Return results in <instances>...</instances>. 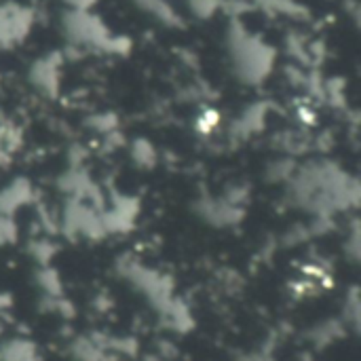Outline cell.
<instances>
[{
  "label": "cell",
  "mask_w": 361,
  "mask_h": 361,
  "mask_svg": "<svg viewBox=\"0 0 361 361\" xmlns=\"http://www.w3.org/2000/svg\"><path fill=\"white\" fill-rule=\"evenodd\" d=\"M357 180L332 161H311L305 167H296L288 180V201L292 207L324 220L357 205Z\"/></svg>",
  "instance_id": "1"
},
{
  "label": "cell",
  "mask_w": 361,
  "mask_h": 361,
  "mask_svg": "<svg viewBox=\"0 0 361 361\" xmlns=\"http://www.w3.org/2000/svg\"><path fill=\"white\" fill-rule=\"evenodd\" d=\"M228 51L233 70L245 85H260L273 70L275 51L260 40L258 36L250 34L243 25L233 21L228 30Z\"/></svg>",
  "instance_id": "2"
},
{
  "label": "cell",
  "mask_w": 361,
  "mask_h": 361,
  "mask_svg": "<svg viewBox=\"0 0 361 361\" xmlns=\"http://www.w3.org/2000/svg\"><path fill=\"white\" fill-rule=\"evenodd\" d=\"M63 34L72 44L78 47H93L110 53H127L131 42L123 36H112L108 27L89 11H66L61 17Z\"/></svg>",
  "instance_id": "3"
},
{
  "label": "cell",
  "mask_w": 361,
  "mask_h": 361,
  "mask_svg": "<svg viewBox=\"0 0 361 361\" xmlns=\"http://www.w3.org/2000/svg\"><path fill=\"white\" fill-rule=\"evenodd\" d=\"M72 361H114L116 357L110 353L106 345V336L91 334V336H78L70 343L68 349Z\"/></svg>",
  "instance_id": "4"
},
{
  "label": "cell",
  "mask_w": 361,
  "mask_h": 361,
  "mask_svg": "<svg viewBox=\"0 0 361 361\" xmlns=\"http://www.w3.org/2000/svg\"><path fill=\"white\" fill-rule=\"evenodd\" d=\"M30 80L44 95H53L57 91V59H55V55L38 59L30 70Z\"/></svg>",
  "instance_id": "5"
},
{
  "label": "cell",
  "mask_w": 361,
  "mask_h": 361,
  "mask_svg": "<svg viewBox=\"0 0 361 361\" xmlns=\"http://www.w3.org/2000/svg\"><path fill=\"white\" fill-rule=\"evenodd\" d=\"M133 2H135L137 8H142L144 13L152 15L163 25H169V27H180L182 25L180 15L173 11V6L167 0H133Z\"/></svg>",
  "instance_id": "6"
},
{
  "label": "cell",
  "mask_w": 361,
  "mask_h": 361,
  "mask_svg": "<svg viewBox=\"0 0 361 361\" xmlns=\"http://www.w3.org/2000/svg\"><path fill=\"white\" fill-rule=\"evenodd\" d=\"M345 332H347V328L343 326V322L330 319V322H322V324H317V326L309 332V341H311L315 347L324 349V347H328V345L336 343Z\"/></svg>",
  "instance_id": "7"
},
{
  "label": "cell",
  "mask_w": 361,
  "mask_h": 361,
  "mask_svg": "<svg viewBox=\"0 0 361 361\" xmlns=\"http://www.w3.org/2000/svg\"><path fill=\"white\" fill-rule=\"evenodd\" d=\"M30 199V186L27 182L19 180L15 184H11L8 188H4L0 192V214L11 216L17 207H21L25 201Z\"/></svg>",
  "instance_id": "8"
},
{
  "label": "cell",
  "mask_w": 361,
  "mask_h": 361,
  "mask_svg": "<svg viewBox=\"0 0 361 361\" xmlns=\"http://www.w3.org/2000/svg\"><path fill=\"white\" fill-rule=\"evenodd\" d=\"M188 6H190L195 17L209 19L224 6V2L222 0H188Z\"/></svg>",
  "instance_id": "9"
},
{
  "label": "cell",
  "mask_w": 361,
  "mask_h": 361,
  "mask_svg": "<svg viewBox=\"0 0 361 361\" xmlns=\"http://www.w3.org/2000/svg\"><path fill=\"white\" fill-rule=\"evenodd\" d=\"M133 159L140 163V165H152L154 161V150L148 142H142L137 140L135 146H133Z\"/></svg>",
  "instance_id": "10"
},
{
  "label": "cell",
  "mask_w": 361,
  "mask_h": 361,
  "mask_svg": "<svg viewBox=\"0 0 361 361\" xmlns=\"http://www.w3.org/2000/svg\"><path fill=\"white\" fill-rule=\"evenodd\" d=\"M17 237V226L11 216L0 214V243H13Z\"/></svg>",
  "instance_id": "11"
},
{
  "label": "cell",
  "mask_w": 361,
  "mask_h": 361,
  "mask_svg": "<svg viewBox=\"0 0 361 361\" xmlns=\"http://www.w3.org/2000/svg\"><path fill=\"white\" fill-rule=\"evenodd\" d=\"M66 2L72 11H89V6L95 2V0H61Z\"/></svg>",
  "instance_id": "12"
},
{
  "label": "cell",
  "mask_w": 361,
  "mask_h": 361,
  "mask_svg": "<svg viewBox=\"0 0 361 361\" xmlns=\"http://www.w3.org/2000/svg\"><path fill=\"white\" fill-rule=\"evenodd\" d=\"M239 361H275L269 353H262V351H254V353H245L241 355Z\"/></svg>",
  "instance_id": "13"
}]
</instances>
